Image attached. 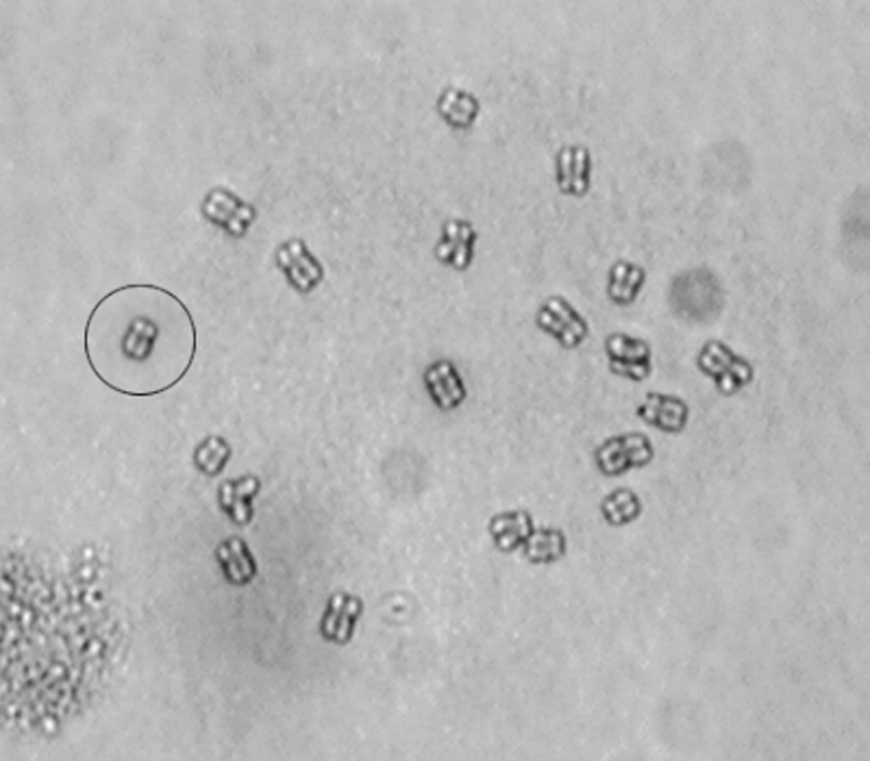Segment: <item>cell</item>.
I'll return each mask as SVG.
<instances>
[{
  "label": "cell",
  "instance_id": "1",
  "mask_svg": "<svg viewBox=\"0 0 870 761\" xmlns=\"http://www.w3.org/2000/svg\"><path fill=\"white\" fill-rule=\"evenodd\" d=\"M86 357L109 390L149 399L172 390L197 357L186 303L159 286H124L103 297L86 324Z\"/></svg>",
  "mask_w": 870,
  "mask_h": 761
},
{
  "label": "cell",
  "instance_id": "2",
  "mask_svg": "<svg viewBox=\"0 0 870 761\" xmlns=\"http://www.w3.org/2000/svg\"><path fill=\"white\" fill-rule=\"evenodd\" d=\"M714 283L717 281L701 270L688 272L681 279H677L672 286V304H674L677 313L692 318V320H703V318L717 316L720 290L714 288V290L706 292Z\"/></svg>",
  "mask_w": 870,
  "mask_h": 761
},
{
  "label": "cell",
  "instance_id": "3",
  "mask_svg": "<svg viewBox=\"0 0 870 761\" xmlns=\"http://www.w3.org/2000/svg\"><path fill=\"white\" fill-rule=\"evenodd\" d=\"M277 268L299 294H311L324 281V266L309 253L303 240H290L279 247Z\"/></svg>",
  "mask_w": 870,
  "mask_h": 761
},
{
  "label": "cell",
  "instance_id": "4",
  "mask_svg": "<svg viewBox=\"0 0 870 761\" xmlns=\"http://www.w3.org/2000/svg\"><path fill=\"white\" fill-rule=\"evenodd\" d=\"M203 216L222 231H227L233 238H242L249 233L256 209L244 201H240L233 192L216 188L211 190L203 201Z\"/></svg>",
  "mask_w": 870,
  "mask_h": 761
},
{
  "label": "cell",
  "instance_id": "5",
  "mask_svg": "<svg viewBox=\"0 0 870 761\" xmlns=\"http://www.w3.org/2000/svg\"><path fill=\"white\" fill-rule=\"evenodd\" d=\"M361 613H363V603L356 594L349 592L331 594L320 620V635L327 642L347 647L356 635V627Z\"/></svg>",
  "mask_w": 870,
  "mask_h": 761
},
{
  "label": "cell",
  "instance_id": "6",
  "mask_svg": "<svg viewBox=\"0 0 870 761\" xmlns=\"http://www.w3.org/2000/svg\"><path fill=\"white\" fill-rule=\"evenodd\" d=\"M699 366L712 377L717 379L718 388L724 392V394H731L740 388H744L747 383H751V377H753V370L751 366L740 359V357L733 356L724 344L720 342H710L706 344L703 353L699 357Z\"/></svg>",
  "mask_w": 870,
  "mask_h": 761
},
{
  "label": "cell",
  "instance_id": "7",
  "mask_svg": "<svg viewBox=\"0 0 870 761\" xmlns=\"http://www.w3.org/2000/svg\"><path fill=\"white\" fill-rule=\"evenodd\" d=\"M261 490V481L256 474H247L240 479H227L218 488V503L222 513L238 527H249L253 522L256 509L253 501Z\"/></svg>",
  "mask_w": 870,
  "mask_h": 761
},
{
  "label": "cell",
  "instance_id": "8",
  "mask_svg": "<svg viewBox=\"0 0 870 761\" xmlns=\"http://www.w3.org/2000/svg\"><path fill=\"white\" fill-rule=\"evenodd\" d=\"M216 559H218L222 577L229 585L244 588L256 581L257 572H259L257 559L251 547L242 538L231 535V538L222 540L216 549Z\"/></svg>",
  "mask_w": 870,
  "mask_h": 761
},
{
  "label": "cell",
  "instance_id": "9",
  "mask_svg": "<svg viewBox=\"0 0 870 761\" xmlns=\"http://www.w3.org/2000/svg\"><path fill=\"white\" fill-rule=\"evenodd\" d=\"M653 457L651 442L642 435H622L606 442L599 451V465L606 474H622L633 465H642Z\"/></svg>",
  "mask_w": 870,
  "mask_h": 761
},
{
  "label": "cell",
  "instance_id": "10",
  "mask_svg": "<svg viewBox=\"0 0 870 761\" xmlns=\"http://www.w3.org/2000/svg\"><path fill=\"white\" fill-rule=\"evenodd\" d=\"M538 324L544 331H549L551 336H556L566 349L577 347L586 338V333H588L586 322L562 299H549L547 301V304L538 313Z\"/></svg>",
  "mask_w": 870,
  "mask_h": 761
},
{
  "label": "cell",
  "instance_id": "11",
  "mask_svg": "<svg viewBox=\"0 0 870 761\" xmlns=\"http://www.w3.org/2000/svg\"><path fill=\"white\" fill-rule=\"evenodd\" d=\"M424 385L429 390L431 401L444 411L460 407L468 394L458 368L449 359H440L427 368Z\"/></svg>",
  "mask_w": 870,
  "mask_h": 761
},
{
  "label": "cell",
  "instance_id": "12",
  "mask_svg": "<svg viewBox=\"0 0 870 761\" xmlns=\"http://www.w3.org/2000/svg\"><path fill=\"white\" fill-rule=\"evenodd\" d=\"M608 356L616 372L633 381L644 379L651 370V351L640 340L627 336H612L608 340Z\"/></svg>",
  "mask_w": 870,
  "mask_h": 761
},
{
  "label": "cell",
  "instance_id": "13",
  "mask_svg": "<svg viewBox=\"0 0 870 761\" xmlns=\"http://www.w3.org/2000/svg\"><path fill=\"white\" fill-rule=\"evenodd\" d=\"M474 240L477 231L468 222L451 220L444 224V236L436 247V259L447 266H453L456 270H466L472 261Z\"/></svg>",
  "mask_w": 870,
  "mask_h": 761
},
{
  "label": "cell",
  "instance_id": "14",
  "mask_svg": "<svg viewBox=\"0 0 870 761\" xmlns=\"http://www.w3.org/2000/svg\"><path fill=\"white\" fill-rule=\"evenodd\" d=\"M488 531L497 544L499 551L512 553L516 549H522L531 533L536 531L533 520L527 511H510V513H499L490 520Z\"/></svg>",
  "mask_w": 870,
  "mask_h": 761
},
{
  "label": "cell",
  "instance_id": "15",
  "mask_svg": "<svg viewBox=\"0 0 870 761\" xmlns=\"http://www.w3.org/2000/svg\"><path fill=\"white\" fill-rule=\"evenodd\" d=\"M640 415L644 420H649L651 424L674 433V431L683 429V424L688 420V407L674 397L649 394L647 403L640 407Z\"/></svg>",
  "mask_w": 870,
  "mask_h": 761
},
{
  "label": "cell",
  "instance_id": "16",
  "mask_svg": "<svg viewBox=\"0 0 870 761\" xmlns=\"http://www.w3.org/2000/svg\"><path fill=\"white\" fill-rule=\"evenodd\" d=\"M438 109H440V116L447 120V124H451L456 129H466L474 122V118L479 113V102L474 97H470L461 90L449 88L442 94Z\"/></svg>",
  "mask_w": 870,
  "mask_h": 761
},
{
  "label": "cell",
  "instance_id": "17",
  "mask_svg": "<svg viewBox=\"0 0 870 761\" xmlns=\"http://www.w3.org/2000/svg\"><path fill=\"white\" fill-rule=\"evenodd\" d=\"M231 455H233L231 444L224 438L207 435L206 440L197 447L192 461H194V468L199 472H203L206 477H218L224 470V465L229 463Z\"/></svg>",
  "mask_w": 870,
  "mask_h": 761
},
{
  "label": "cell",
  "instance_id": "18",
  "mask_svg": "<svg viewBox=\"0 0 870 761\" xmlns=\"http://www.w3.org/2000/svg\"><path fill=\"white\" fill-rule=\"evenodd\" d=\"M524 555L533 563H551L563 558L566 553V538L558 529H540L533 531L527 544L522 547Z\"/></svg>",
  "mask_w": 870,
  "mask_h": 761
},
{
  "label": "cell",
  "instance_id": "19",
  "mask_svg": "<svg viewBox=\"0 0 870 761\" xmlns=\"http://www.w3.org/2000/svg\"><path fill=\"white\" fill-rule=\"evenodd\" d=\"M588 157L581 149H566L560 159V183L566 192H586Z\"/></svg>",
  "mask_w": 870,
  "mask_h": 761
},
{
  "label": "cell",
  "instance_id": "20",
  "mask_svg": "<svg viewBox=\"0 0 870 761\" xmlns=\"http://www.w3.org/2000/svg\"><path fill=\"white\" fill-rule=\"evenodd\" d=\"M644 281V272L629 263H618L612 272L610 297L616 303H631Z\"/></svg>",
  "mask_w": 870,
  "mask_h": 761
},
{
  "label": "cell",
  "instance_id": "21",
  "mask_svg": "<svg viewBox=\"0 0 870 761\" xmlns=\"http://www.w3.org/2000/svg\"><path fill=\"white\" fill-rule=\"evenodd\" d=\"M603 513L612 524H624L640 515V501L629 490H618L612 497L606 499Z\"/></svg>",
  "mask_w": 870,
  "mask_h": 761
}]
</instances>
